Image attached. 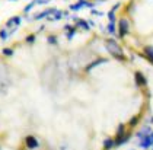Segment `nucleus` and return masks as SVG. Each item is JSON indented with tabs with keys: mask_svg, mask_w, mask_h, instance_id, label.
I'll return each mask as SVG.
<instances>
[{
	"mask_svg": "<svg viewBox=\"0 0 153 150\" xmlns=\"http://www.w3.org/2000/svg\"><path fill=\"white\" fill-rule=\"evenodd\" d=\"M114 36L133 57L153 67V0H124L114 15Z\"/></svg>",
	"mask_w": 153,
	"mask_h": 150,
	"instance_id": "f03ea898",
	"label": "nucleus"
},
{
	"mask_svg": "<svg viewBox=\"0 0 153 150\" xmlns=\"http://www.w3.org/2000/svg\"><path fill=\"white\" fill-rule=\"evenodd\" d=\"M85 1H88V3H91V4H101V3H111V1H124V0H85Z\"/></svg>",
	"mask_w": 153,
	"mask_h": 150,
	"instance_id": "7ed1b4c3",
	"label": "nucleus"
},
{
	"mask_svg": "<svg viewBox=\"0 0 153 150\" xmlns=\"http://www.w3.org/2000/svg\"><path fill=\"white\" fill-rule=\"evenodd\" d=\"M150 105L134 57L83 19H47L0 48V150H118Z\"/></svg>",
	"mask_w": 153,
	"mask_h": 150,
	"instance_id": "f257e3e1",
	"label": "nucleus"
}]
</instances>
